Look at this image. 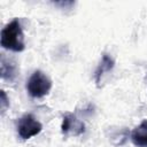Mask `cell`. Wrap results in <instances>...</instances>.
Returning a JSON list of instances; mask_svg holds the SVG:
<instances>
[{"mask_svg":"<svg viewBox=\"0 0 147 147\" xmlns=\"http://www.w3.org/2000/svg\"><path fill=\"white\" fill-rule=\"evenodd\" d=\"M0 44L2 48L11 52H23L25 49L24 33L18 18L11 20L7 23L0 33Z\"/></svg>","mask_w":147,"mask_h":147,"instance_id":"6da1fadb","label":"cell"},{"mask_svg":"<svg viewBox=\"0 0 147 147\" xmlns=\"http://www.w3.org/2000/svg\"><path fill=\"white\" fill-rule=\"evenodd\" d=\"M52 88L51 78L41 70H34L26 82V91L30 96L40 99L46 96Z\"/></svg>","mask_w":147,"mask_h":147,"instance_id":"7a4b0ae2","label":"cell"},{"mask_svg":"<svg viewBox=\"0 0 147 147\" xmlns=\"http://www.w3.org/2000/svg\"><path fill=\"white\" fill-rule=\"evenodd\" d=\"M16 130H17V134L21 139L28 140L41 132L42 124L32 114H24L17 121Z\"/></svg>","mask_w":147,"mask_h":147,"instance_id":"3957f363","label":"cell"},{"mask_svg":"<svg viewBox=\"0 0 147 147\" xmlns=\"http://www.w3.org/2000/svg\"><path fill=\"white\" fill-rule=\"evenodd\" d=\"M85 131L84 123L72 113H65L61 123V132L64 137H78Z\"/></svg>","mask_w":147,"mask_h":147,"instance_id":"277c9868","label":"cell"},{"mask_svg":"<svg viewBox=\"0 0 147 147\" xmlns=\"http://www.w3.org/2000/svg\"><path fill=\"white\" fill-rule=\"evenodd\" d=\"M114 67H115L114 59L108 54H103L99 64H98V67H96V69H95V71H94V82H95L98 87H101V83H102L103 77L107 74L111 72Z\"/></svg>","mask_w":147,"mask_h":147,"instance_id":"5b68a950","label":"cell"},{"mask_svg":"<svg viewBox=\"0 0 147 147\" xmlns=\"http://www.w3.org/2000/svg\"><path fill=\"white\" fill-rule=\"evenodd\" d=\"M130 139L137 147H147V119H144L131 131Z\"/></svg>","mask_w":147,"mask_h":147,"instance_id":"8992f818","label":"cell"},{"mask_svg":"<svg viewBox=\"0 0 147 147\" xmlns=\"http://www.w3.org/2000/svg\"><path fill=\"white\" fill-rule=\"evenodd\" d=\"M0 68H1V78L7 82H14L15 78L17 77V67L16 63L13 62L11 60L7 59L5 54H1V62H0Z\"/></svg>","mask_w":147,"mask_h":147,"instance_id":"52a82bcc","label":"cell"},{"mask_svg":"<svg viewBox=\"0 0 147 147\" xmlns=\"http://www.w3.org/2000/svg\"><path fill=\"white\" fill-rule=\"evenodd\" d=\"M9 107V98L7 96L6 92L3 90L0 91V108H1V115L6 113V110Z\"/></svg>","mask_w":147,"mask_h":147,"instance_id":"ba28073f","label":"cell"}]
</instances>
